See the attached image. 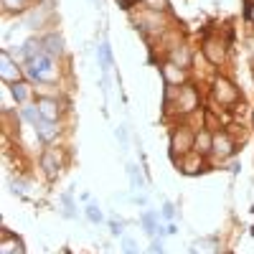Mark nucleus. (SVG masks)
<instances>
[{
    "mask_svg": "<svg viewBox=\"0 0 254 254\" xmlns=\"http://www.w3.org/2000/svg\"><path fill=\"white\" fill-rule=\"evenodd\" d=\"M26 74H28L33 81H54V79H56L54 56L44 51V54H38L36 59L26 61Z\"/></svg>",
    "mask_w": 254,
    "mask_h": 254,
    "instance_id": "nucleus-1",
    "label": "nucleus"
},
{
    "mask_svg": "<svg viewBox=\"0 0 254 254\" xmlns=\"http://www.w3.org/2000/svg\"><path fill=\"white\" fill-rule=\"evenodd\" d=\"M193 145H196L193 132H190L188 127H178V130L173 132V137H171V155H173V160L181 163V155H188Z\"/></svg>",
    "mask_w": 254,
    "mask_h": 254,
    "instance_id": "nucleus-2",
    "label": "nucleus"
},
{
    "mask_svg": "<svg viewBox=\"0 0 254 254\" xmlns=\"http://www.w3.org/2000/svg\"><path fill=\"white\" fill-rule=\"evenodd\" d=\"M176 107H178V112H193L196 107H198V92L190 87V84H183V87H178V92H176Z\"/></svg>",
    "mask_w": 254,
    "mask_h": 254,
    "instance_id": "nucleus-3",
    "label": "nucleus"
},
{
    "mask_svg": "<svg viewBox=\"0 0 254 254\" xmlns=\"http://www.w3.org/2000/svg\"><path fill=\"white\" fill-rule=\"evenodd\" d=\"M214 99H216L219 104H234V102L239 99V92H237V87H234L229 79L219 76V79L214 81Z\"/></svg>",
    "mask_w": 254,
    "mask_h": 254,
    "instance_id": "nucleus-4",
    "label": "nucleus"
},
{
    "mask_svg": "<svg viewBox=\"0 0 254 254\" xmlns=\"http://www.w3.org/2000/svg\"><path fill=\"white\" fill-rule=\"evenodd\" d=\"M0 79L8 81V84L20 81V69L13 64V59H10V54H8V51L0 54Z\"/></svg>",
    "mask_w": 254,
    "mask_h": 254,
    "instance_id": "nucleus-5",
    "label": "nucleus"
},
{
    "mask_svg": "<svg viewBox=\"0 0 254 254\" xmlns=\"http://www.w3.org/2000/svg\"><path fill=\"white\" fill-rule=\"evenodd\" d=\"M203 51H206V56L214 61V64H224V59H226V44H224V38H206V44H203Z\"/></svg>",
    "mask_w": 254,
    "mask_h": 254,
    "instance_id": "nucleus-6",
    "label": "nucleus"
},
{
    "mask_svg": "<svg viewBox=\"0 0 254 254\" xmlns=\"http://www.w3.org/2000/svg\"><path fill=\"white\" fill-rule=\"evenodd\" d=\"M36 110H38V115L44 117V120L59 122V115H61V110H59V104H56L54 99H49V97H41V99H38V104H36Z\"/></svg>",
    "mask_w": 254,
    "mask_h": 254,
    "instance_id": "nucleus-7",
    "label": "nucleus"
},
{
    "mask_svg": "<svg viewBox=\"0 0 254 254\" xmlns=\"http://www.w3.org/2000/svg\"><path fill=\"white\" fill-rule=\"evenodd\" d=\"M211 153L219 155V158H229L234 153V142H231V137L224 135V132H214V150Z\"/></svg>",
    "mask_w": 254,
    "mask_h": 254,
    "instance_id": "nucleus-8",
    "label": "nucleus"
},
{
    "mask_svg": "<svg viewBox=\"0 0 254 254\" xmlns=\"http://www.w3.org/2000/svg\"><path fill=\"white\" fill-rule=\"evenodd\" d=\"M36 132H38V137L44 140V142H51V140H56V135H59V125L41 117V120L36 122Z\"/></svg>",
    "mask_w": 254,
    "mask_h": 254,
    "instance_id": "nucleus-9",
    "label": "nucleus"
},
{
    "mask_svg": "<svg viewBox=\"0 0 254 254\" xmlns=\"http://www.w3.org/2000/svg\"><path fill=\"white\" fill-rule=\"evenodd\" d=\"M41 44H44V51L51 54V56H61L64 54V38L59 33H49Z\"/></svg>",
    "mask_w": 254,
    "mask_h": 254,
    "instance_id": "nucleus-10",
    "label": "nucleus"
},
{
    "mask_svg": "<svg viewBox=\"0 0 254 254\" xmlns=\"http://www.w3.org/2000/svg\"><path fill=\"white\" fill-rule=\"evenodd\" d=\"M193 147H196V153H198V155H208L211 150H214V135L201 130V132L196 135V145H193Z\"/></svg>",
    "mask_w": 254,
    "mask_h": 254,
    "instance_id": "nucleus-11",
    "label": "nucleus"
},
{
    "mask_svg": "<svg viewBox=\"0 0 254 254\" xmlns=\"http://www.w3.org/2000/svg\"><path fill=\"white\" fill-rule=\"evenodd\" d=\"M171 64H176V66H181V69L190 66V51H188L186 46H173V51H171Z\"/></svg>",
    "mask_w": 254,
    "mask_h": 254,
    "instance_id": "nucleus-12",
    "label": "nucleus"
},
{
    "mask_svg": "<svg viewBox=\"0 0 254 254\" xmlns=\"http://www.w3.org/2000/svg\"><path fill=\"white\" fill-rule=\"evenodd\" d=\"M163 74H165V81L171 84V87H178V84H183V69L176 66V64H168V66H163Z\"/></svg>",
    "mask_w": 254,
    "mask_h": 254,
    "instance_id": "nucleus-13",
    "label": "nucleus"
},
{
    "mask_svg": "<svg viewBox=\"0 0 254 254\" xmlns=\"http://www.w3.org/2000/svg\"><path fill=\"white\" fill-rule=\"evenodd\" d=\"M99 66H102V74H107L112 69V51H110V41L107 38L99 44Z\"/></svg>",
    "mask_w": 254,
    "mask_h": 254,
    "instance_id": "nucleus-14",
    "label": "nucleus"
},
{
    "mask_svg": "<svg viewBox=\"0 0 254 254\" xmlns=\"http://www.w3.org/2000/svg\"><path fill=\"white\" fill-rule=\"evenodd\" d=\"M178 165H181L183 173H198L201 168H203V155H198V153H196L193 158H186V155H183V160H181Z\"/></svg>",
    "mask_w": 254,
    "mask_h": 254,
    "instance_id": "nucleus-15",
    "label": "nucleus"
},
{
    "mask_svg": "<svg viewBox=\"0 0 254 254\" xmlns=\"http://www.w3.org/2000/svg\"><path fill=\"white\" fill-rule=\"evenodd\" d=\"M41 168L49 173V176H56V171L61 168V163H59V158H56V153H44V158H41Z\"/></svg>",
    "mask_w": 254,
    "mask_h": 254,
    "instance_id": "nucleus-16",
    "label": "nucleus"
},
{
    "mask_svg": "<svg viewBox=\"0 0 254 254\" xmlns=\"http://www.w3.org/2000/svg\"><path fill=\"white\" fill-rule=\"evenodd\" d=\"M38 54H44V44H41V41H36V38L26 41V46H23V59L31 61V59H36Z\"/></svg>",
    "mask_w": 254,
    "mask_h": 254,
    "instance_id": "nucleus-17",
    "label": "nucleus"
},
{
    "mask_svg": "<svg viewBox=\"0 0 254 254\" xmlns=\"http://www.w3.org/2000/svg\"><path fill=\"white\" fill-rule=\"evenodd\" d=\"M127 173H130V181H132V190H145V181L140 176V168L137 165H127Z\"/></svg>",
    "mask_w": 254,
    "mask_h": 254,
    "instance_id": "nucleus-18",
    "label": "nucleus"
},
{
    "mask_svg": "<svg viewBox=\"0 0 254 254\" xmlns=\"http://www.w3.org/2000/svg\"><path fill=\"white\" fill-rule=\"evenodd\" d=\"M155 221H158V216H155V211H145V214H142V229L147 231V234H155V231H158Z\"/></svg>",
    "mask_w": 254,
    "mask_h": 254,
    "instance_id": "nucleus-19",
    "label": "nucleus"
},
{
    "mask_svg": "<svg viewBox=\"0 0 254 254\" xmlns=\"http://www.w3.org/2000/svg\"><path fill=\"white\" fill-rule=\"evenodd\" d=\"M10 94L18 99V102H26L28 99V87L23 81H15V84H10Z\"/></svg>",
    "mask_w": 254,
    "mask_h": 254,
    "instance_id": "nucleus-20",
    "label": "nucleus"
},
{
    "mask_svg": "<svg viewBox=\"0 0 254 254\" xmlns=\"http://www.w3.org/2000/svg\"><path fill=\"white\" fill-rule=\"evenodd\" d=\"M117 140H120V145H122V150H127V147H130V137H127V125H120V127H117Z\"/></svg>",
    "mask_w": 254,
    "mask_h": 254,
    "instance_id": "nucleus-21",
    "label": "nucleus"
},
{
    "mask_svg": "<svg viewBox=\"0 0 254 254\" xmlns=\"http://www.w3.org/2000/svg\"><path fill=\"white\" fill-rule=\"evenodd\" d=\"M147 10H155V13L168 10V0H147Z\"/></svg>",
    "mask_w": 254,
    "mask_h": 254,
    "instance_id": "nucleus-22",
    "label": "nucleus"
},
{
    "mask_svg": "<svg viewBox=\"0 0 254 254\" xmlns=\"http://www.w3.org/2000/svg\"><path fill=\"white\" fill-rule=\"evenodd\" d=\"M87 219H89L92 224H102V211H99L97 206H87Z\"/></svg>",
    "mask_w": 254,
    "mask_h": 254,
    "instance_id": "nucleus-23",
    "label": "nucleus"
},
{
    "mask_svg": "<svg viewBox=\"0 0 254 254\" xmlns=\"http://www.w3.org/2000/svg\"><path fill=\"white\" fill-rule=\"evenodd\" d=\"M23 117H26L28 122H33V125L41 120V115H38V110H36V107H23Z\"/></svg>",
    "mask_w": 254,
    "mask_h": 254,
    "instance_id": "nucleus-24",
    "label": "nucleus"
},
{
    "mask_svg": "<svg viewBox=\"0 0 254 254\" xmlns=\"http://www.w3.org/2000/svg\"><path fill=\"white\" fill-rule=\"evenodd\" d=\"M3 5L8 10H20V8H26V0H3Z\"/></svg>",
    "mask_w": 254,
    "mask_h": 254,
    "instance_id": "nucleus-25",
    "label": "nucleus"
},
{
    "mask_svg": "<svg viewBox=\"0 0 254 254\" xmlns=\"http://www.w3.org/2000/svg\"><path fill=\"white\" fill-rule=\"evenodd\" d=\"M122 252H125V254H137V247H135V242L125 237V239H122Z\"/></svg>",
    "mask_w": 254,
    "mask_h": 254,
    "instance_id": "nucleus-26",
    "label": "nucleus"
},
{
    "mask_svg": "<svg viewBox=\"0 0 254 254\" xmlns=\"http://www.w3.org/2000/svg\"><path fill=\"white\" fill-rule=\"evenodd\" d=\"M10 186H13L10 190H13V193H15V196H18V193H20V196H23V193H26V183H23V181H10Z\"/></svg>",
    "mask_w": 254,
    "mask_h": 254,
    "instance_id": "nucleus-27",
    "label": "nucleus"
},
{
    "mask_svg": "<svg viewBox=\"0 0 254 254\" xmlns=\"http://www.w3.org/2000/svg\"><path fill=\"white\" fill-rule=\"evenodd\" d=\"M163 216H165V219H173V216H176L173 203H165V206H163Z\"/></svg>",
    "mask_w": 254,
    "mask_h": 254,
    "instance_id": "nucleus-28",
    "label": "nucleus"
},
{
    "mask_svg": "<svg viewBox=\"0 0 254 254\" xmlns=\"http://www.w3.org/2000/svg\"><path fill=\"white\" fill-rule=\"evenodd\" d=\"M150 254H165V252H163V244H160V239H155V242H153V247H150Z\"/></svg>",
    "mask_w": 254,
    "mask_h": 254,
    "instance_id": "nucleus-29",
    "label": "nucleus"
},
{
    "mask_svg": "<svg viewBox=\"0 0 254 254\" xmlns=\"http://www.w3.org/2000/svg\"><path fill=\"white\" fill-rule=\"evenodd\" d=\"M122 226H125V224H120V221H112V234H115V237H120V234H122Z\"/></svg>",
    "mask_w": 254,
    "mask_h": 254,
    "instance_id": "nucleus-30",
    "label": "nucleus"
},
{
    "mask_svg": "<svg viewBox=\"0 0 254 254\" xmlns=\"http://www.w3.org/2000/svg\"><path fill=\"white\" fill-rule=\"evenodd\" d=\"M247 15H249V20H252V23H254V3L247 8Z\"/></svg>",
    "mask_w": 254,
    "mask_h": 254,
    "instance_id": "nucleus-31",
    "label": "nucleus"
},
{
    "mask_svg": "<svg viewBox=\"0 0 254 254\" xmlns=\"http://www.w3.org/2000/svg\"><path fill=\"white\" fill-rule=\"evenodd\" d=\"M94 3H102V0H94Z\"/></svg>",
    "mask_w": 254,
    "mask_h": 254,
    "instance_id": "nucleus-32",
    "label": "nucleus"
}]
</instances>
